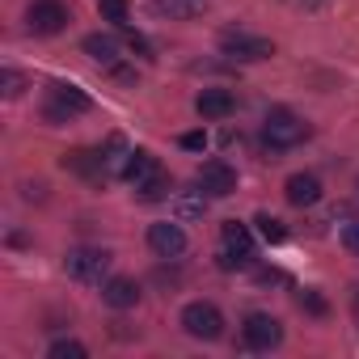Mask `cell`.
<instances>
[{
  "mask_svg": "<svg viewBox=\"0 0 359 359\" xmlns=\"http://www.w3.org/2000/svg\"><path fill=\"white\" fill-rule=\"evenodd\" d=\"M309 135H313V127H309L300 114H292L287 106H275V110L262 118V148H266V152H287V148L304 144Z\"/></svg>",
  "mask_w": 359,
  "mask_h": 359,
  "instance_id": "obj_1",
  "label": "cell"
},
{
  "mask_svg": "<svg viewBox=\"0 0 359 359\" xmlns=\"http://www.w3.org/2000/svg\"><path fill=\"white\" fill-rule=\"evenodd\" d=\"M89 106H93V102H89V93H85V89L55 81V85H47V106H43V118H47L51 127H64L68 118L85 114Z\"/></svg>",
  "mask_w": 359,
  "mask_h": 359,
  "instance_id": "obj_2",
  "label": "cell"
},
{
  "mask_svg": "<svg viewBox=\"0 0 359 359\" xmlns=\"http://www.w3.org/2000/svg\"><path fill=\"white\" fill-rule=\"evenodd\" d=\"M182 330L199 342H216V338H224V313L212 300H191L182 309Z\"/></svg>",
  "mask_w": 359,
  "mask_h": 359,
  "instance_id": "obj_3",
  "label": "cell"
},
{
  "mask_svg": "<svg viewBox=\"0 0 359 359\" xmlns=\"http://www.w3.org/2000/svg\"><path fill=\"white\" fill-rule=\"evenodd\" d=\"M220 237H224V250H220V266L224 271H241L254 262V237L241 220H224L220 224Z\"/></svg>",
  "mask_w": 359,
  "mask_h": 359,
  "instance_id": "obj_4",
  "label": "cell"
},
{
  "mask_svg": "<svg viewBox=\"0 0 359 359\" xmlns=\"http://www.w3.org/2000/svg\"><path fill=\"white\" fill-rule=\"evenodd\" d=\"M283 342V325L271 313H250L241 321V346L245 351H275Z\"/></svg>",
  "mask_w": 359,
  "mask_h": 359,
  "instance_id": "obj_5",
  "label": "cell"
},
{
  "mask_svg": "<svg viewBox=\"0 0 359 359\" xmlns=\"http://www.w3.org/2000/svg\"><path fill=\"white\" fill-rule=\"evenodd\" d=\"M68 22H72V13H68V5L64 0H30V9H26V26H30V34H60V30H68Z\"/></svg>",
  "mask_w": 359,
  "mask_h": 359,
  "instance_id": "obj_6",
  "label": "cell"
},
{
  "mask_svg": "<svg viewBox=\"0 0 359 359\" xmlns=\"http://www.w3.org/2000/svg\"><path fill=\"white\" fill-rule=\"evenodd\" d=\"M110 250H97V245H81V250H72L68 254V275L76 279V283H102L106 279V271H110Z\"/></svg>",
  "mask_w": 359,
  "mask_h": 359,
  "instance_id": "obj_7",
  "label": "cell"
},
{
  "mask_svg": "<svg viewBox=\"0 0 359 359\" xmlns=\"http://www.w3.org/2000/svg\"><path fill=\"white\" fill-rule=\"evenodd\" d=\"M220 47H224V55L245 60V64H258V60H271L275 55V43L271 39H258V34H245V30H224L220 34Z\"/></svg>",
  "mask_w": 359,
  "mask_h": 359,
  "instance_id": "obj_8",
  "label": "cell"
},
{
  "mask_svg": "<svg viewBox=\"0 0 359 359\" xmlns=\"http://www.w3.org/2000/svg\"><path fill=\"white\" fill-rule=\"evenodd\" d=\"M195 187H199L208 199H229V195L237 191V169H233L229 161H203Z\"/></svg>",
  "mask_w": 359,
  "mask_h": 359,
  "instance_id": "obj_9",
  "label": "cell"
},
{
  "mask_svg": "<svg viewBox=\"0 0 359 359\" xmlns=\"http://www.w3.org/2000/svg\"><path fill=\"white\" fill-rule=\"evenodd\" d=\"M148 245H152L156 258H182L187 254V233H182V224L161 220V224L148 229Z\"/></svg>",
  "mask_w": 359,
  "mask_h": 359,
  "instance_id": "obj_10",
  "label": "cell"
},
{
  "mask_svg": "<svg viewBox=\"0 0 359 359\" xmlns=\"http://www.w3.org/2000/svg\"><path fill=\"white\" fill-rule=\"evenodd\" d=\"M195 110H199V118L220 123V118H229V114L237 110V97H233L229 89H203V93L195 97Z\"/></svg>",
  "mask_w": 359,
  "mask_h": 359,
  "instance_id": "obj_11",
  "label": "cell"
},
{
  "mask_svg": "<svg viewBox=\"0 0 359 359\" xmlns=\"http://www.w3.org/2000/svg\"><path fill=\"white\" fill-rule=\"evenodd\" d=\"M283 195L292 208H313L321 199V182H317V173H292L287 182H283Z\"/></svg>",
  "mask_w": 359,
  "mask_h": 359,
  "instance_id": "obj_12",
  "label": "cell"
},
{
  "mask_svg": "<svg viewBox=\"0 0 359 359\" xmlns=\"http://www.w3.org/2000/svg\"><path fill=\"white\" fill-rule=\"evenodd\" d=\"M156 173H161V161H156L152 152H144V148H131V156H127V165H123V182L144 187L148 177H156Z\"/></svg>",
  "mask_w": 359,
  "mask_h": 359,
  "instance_id": "obj_13",
  "label": "cell"
},
{
  "mask_svg": "<svg viewBox=\"0 0 359 359\" xmlns=\"http://www.w3.org/2000/svg\"><path fill=\"white\" fill-rule=\"evenodd\" d=\"M102 300H106L110 309H135V304H140V283H135V279L114 275V279H106V283H102Z\"/></svg>",
  "mask_w": 359,
  "mask_h": 359,
  "instance_id": "obj_14",
  "label": "cell"
},
{
  "mask_svg": "<svg viewBox=\"0 0 359 359\" xmlns=\"http://www.w3.org/2000/svg\"><path fill=\"white\" fill-rule=\"evenodd\" d=\"M152 13L169 22H195L199 13H208V0H152Z\"/></svg>",
  "mask_w": 359,
  "mask_h": 359,
  "instance_id": "obj_15",
  "label": "cell"
},
{
  "mask_svg": "<svg viewBox=\"0 0 359 359\" xmlns=\"http://www.w3.org/2000/svg\"><path fill=\"white\" fill-rule=\"evenodd\" d=\"M81 47H85V55H89L93 64H102V68H110V64L123 60V55H118V39H114V34H102V30H97V34H85Z\"/></svg>",
  "mask_w": 359,
  "mask_h": 359,
  "instance_id": "obj_16",
  "label": "cell"
},
{
  "mask_svg": "<svg viewBox=\"0 0 359 359\" xmlns=\"http://www.w3.org/2000/svg\"><path fill=\"white\" fill-rule=\"evenodd\" d=\"M64 169H72V173H81V177H89V182H106V165H102V152H68L64 156Z\"/></svg>",
  "mask_w": 359,
  "mask_h": 359,
  "instance_id": "obj_17",
  "label": "cell"
},
{
  "mask_svg": "<svg viewBox=\"0 0 359 359\" xmlns=\"http://www.w3.org/2000/svg\"><path fill=\"white\" fill-rule=\"evenodd\" d=\"M135 195H140L144 203H161V199H169V195H173V182H169V173L161 169L156 177H148L144 187H135Z\"/></svg>",
  "mask_w": 359,
  "mask_h": 359,
  "instance_id": "obj_18",
  "label": "cell"
},
{
  "mask_svg": "<svg viewBox=\"0 0 359 359\" xmlns=\"http://www.w3.org/2000/svg\"><path fill=\"white\" fill-rule=\"evenodd\" d=\"M173 208H177V216H182V220H195V216H203L208 195L203 191H195V195H173Z\"/></svg>",
  "mask_w": 359,
  "mask_h": 359,
  "instance_id": "obj_19",
  "label": "cell"
},
{
  "mask_svg": "<svg viewBox=\"0 0 359 359\" xmlns=\"http://www.w3.org/2000/svg\"><path fill=\"white\" fill-rule=\"evenodd\" d=\"M47 355H51V359H85V355H89V346H85V342H76V338H55V342L47 346Z\"/></svg>",
  "mask_w": 359,
  "mask_h": 359,
  "instance_id": "obj_20",
  "label": "cell"
},
{
  "mask_svg": "<svg viewBox=\"0 0 359 359\" xmlns=\"http://www.w3.org/2000/svg\"><path fill=\"white\" fill-rule=\"evenodd\" d=\"M0 89H5V97H22V93L30 89V81H26V72L5 68V72H0Z\"/></svg>",
  "mask_w": 359,
  "mask_h": 359,
  "instance_id": "obj_21",
  "label": "cell"
},
{
  "mask_svg": "<svg viewBox=\"0 0 359 359\" xmlns=\"http://www.w3.org/2000/svg\"><path fill=\"white\" fill-rule=\"evenodd\" d=\"M97 9H102V18H106L110 26H118V30L131 26V22H127V0H97Z\"/></svg>",
  "mask_w": 359,
  "mask_h": 359,
  "instance_id": "obj_22",
  "label": "cell"
},
{
  "mask_svg": "<svg viewBox=\"0 0 359 359\" xmlns=\"http://www.w3.org/2000/svg\"><path fill=\"white\" fill-rule=\"evenodd\" d=\"M254 224H258V233H262V241H271V245H279V241L287 237V229H283V220H275V216H266V212H262V216H258Z\"/></svg>",
  "mask_w": 359,
  "mask_h": 359,
  "instance_id": "obj_23",
  "label": "cell"
},
{
  "mask_svg": "<svg viewBox=\"0 0 359 359\" xmlns=\"http://www.w3.org/2000/svg\"><path fill=\"white\" fill-rule=\"evenodd\" d=\"M123 39H127V47H131V51H140L144 60H152V43H148V39H144L140 30H131V26H123Z\"/></svg>",
  "mask_w": 359,
  "mask_h": 359,
  "instance_id": "obj_24",
  "label": "cell"
},
{
  "mask_svg": "<svg viewBox=\"0 0 359 359\" xmlns=\"http://www.w3.org/2000/svg\"><path fill=\"white\" fill-rule=\"evenodd\" d=\"M182 148H187V152H203V148H208V131H187V135H182Z\"/></svg>",
  "mask_w": 359,
  "mask_h": 359,
  "instance_id": "obj_25",
  "label": "cell"
},
{
  "mask_svg": "<svg viewBox=\"0 0 359 359\" xmlns=\"http://www.w3.org/2000/svg\"><path fill=\"white\" fill-rule=\"evenodd\" d=\"M342 245H346L351 254H359V220H351V224L342 229Z\"/></svg>",
  "mask_w": 359,
  "mask_h": 359,
  "instance_id": "obj_26",
  "label": "cell"
},
{
  "mask_svg": "<svg viewBox=\"0 0 359 359\" xmlns=\"http://www.w3.org/2000/svg\"><path fill=\"white\" fill-rule=\"evenodd\" d=\"M43 191H47L43 182H26V187H22V199H26V203H34V199H43Z\"/></svg>",
  "mask_w": 359,
  "mask_h": 359,
  "instance_id": "obj_27",
  "label": "cell"
},
{
  "mask_svg": "<svg viewBox=\"0 0 359 359\" xmlns=\"http://www.w3.org/2000/svg\"><path fill=\"white\" fill-rule=\"evenodd\" d=\"M300 304H309L313 313H325V300H321V296H313V292H309V296H300Z\"/></svg>",
  "mask_w": 359,
  "mask_h": 359,
  "instance_id": "obj_28",
  "label": "cell"
},
{
  "mask_svg": "<svg viewBox=\"0 0 359 359\" xmlns=\"http://www.w3.org/2000/svg\"><path fill=\"white\" fill-rule=\"evenodd\" d=\"M325 0H300V9H321Z\"/></svg>",
  "mask_w": 359,
  "mask_h": 359,
  "instance_id": "obj_29",
  "label": "cell"
}]
</instances>
